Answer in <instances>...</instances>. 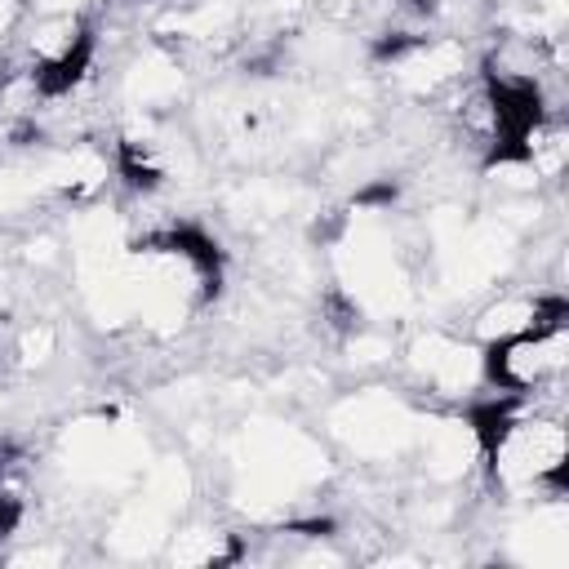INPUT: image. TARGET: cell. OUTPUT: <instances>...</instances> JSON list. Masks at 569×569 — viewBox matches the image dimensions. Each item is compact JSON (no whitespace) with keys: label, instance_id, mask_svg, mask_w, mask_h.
<instances>
[{"label":"cell","instance_id":"6da1fadb","mask_svg":"<svg viewBox=\"0 0 569 569\" xmlns=\"http://www.w3.org/2000/svg\"><path fill=\"white\" fill-rule=\"evenodd\" d=\"M480 98L489 111V138L498 142H533L547 120V93L533 76H502L493 62H485Z\"/></svg>","mask_w":569,"mask_h":569},{"label":"cell","instance_id":"7a4b0ae2","mask_svg":"<svg viewBox=\"0 0 569 569\" xmlns=\"http://www.w3.org/2000/svg\"><path fill=\"white\" fill-rule=\"evenodd\" d=\"M129 249L133 253H169V258H182L196 271L200 302H213L222 293V284H227V249L200 222H169V227L142 231V236L129 240Z\"/></svg>","mask_w":569,"mask_h":569},{"label":"cell","instance_id":"3957f363","mask_svg":"<svg viewBox=\"0 0 569 569\" xmlns=\"http://www.w3.org/2000/svg\"><path fill=\"white\" fill-rule=\"evenodd\" d=\"M93 62H98V27H93V22H76V27L67 31V40H62L53 53L36 58V67H31V89H36V98L53 102V98L76 93V89L89 80Z\"/></svg>","mask_w":569,"mask_h":569},{"label":"cell","instance_id":"277c9868","mask_svg":"<svg viewBox=\"0 0 569 569\" xmlns=\"http://www.w3.org/2000/svg\"><path fill=\"white\" fill-rule=\"evenodd\" d=\"M525 400L529 396H520V391H489V396L467 405V431L476 440V453H480V467L489 480H498L502 453L525 422Z\"/></svg>","mask_w":569,"mask_h":569},{"label":"cell","instance_id":"5b68a950","mask_svg":"<svg viewBox=\"0 0 569 569\" xmlns=\"http://www.w3.org/2000/svg\"><path fill=\"white\" fill-rule=\"evenodd\" d=\"M116 173H120V182H124L129 191H138V196H151V191L164 187V164H160L138 138H120V142H116Z\"/></svg>","mask_w":569,"mask_h":569},{"label":"cell","instance_id":"8992f818","mask_svg":"<svg viewBox=\"0 0 569 569\" xmlns=\"http://www.w3.org/2000/svg\"><path fill=\"white\" fill-rule=\"evenodd\" d=\"M427 44H431V36H422V31L387 27V31H378V36L369 40V62H373V67H400V62H409L413 53H422Z\"/></svg>","mask_w":569,"mask_h":569},{"label":"cell","instance_id":"52a82bcc","mask_svg":"<svg viewBox=\"0 0 569 569\" xmlns=\"http://www.w3.org/2000/svg\"><path fill=\"white\" fill-rule=\"evenodd\" d=\"M360 316H365V311H360V302H356L342 284H329V289L320 293V320H325L338 338L356 333V329H360Z\"/></svg>","mask_w":569,"mask_h":569},{"label":"cell","instance_id":"ba28073f","mask_svg":"<svg viewBox=\"0 0 569 569\" xmlns=\"http://www.w3.org/2000/svg\"><path fill=\"white\" fill-rule=\"evenodd\" d=\"M529 325L538 329H551V333H565L569 329V298L560 289H547V293H533L529 311H525Z\"/></svg>","mask_w":569,"mask_h":569},{"label":"cell","instance_id":"9c48e42d","mask_svg":"<svg viewBox=\"0 0 569 569\" xmlns=\"http://www.w3.org/2000/svg\"><path fill=\"white\" fill-rule=\"evenodd\" d=\"M400 204V182L396 178H373L351 191V209H391Z\"/></svg>","mask_w":569,"mask_h":569},{"label":"cell","instance_id":"30bf717a","mask_svg":"<svg viewBox=\"0 0 569 569\" xmlns=\"http://www.w3.org/2000/svg\"><path fill=\"white\" fill-rule=\"evenodd\" d=\"M347 222H351V213H347V209H329V213H320V218L311 222L307 240H311V244H320V249H329V244H338V240L347 236Z\"/></svg>","mask_w":569,"mask_h":569},{"label":"cell","instance_id":"8fae6325","mask_svg":"<svg viewBox=\"0 0 569 569\" xmlns=\"http://www.w3.org/2000/svg\"><path fill=\"white\" fill-rule=\"evenodd\" d=\"M22 520H27V502L13 489H0V547L22 529Z\"/></svg>","mask_w":569,"mask_h":569},{"label":"cell","instance_id":"7c38bea8","mask_svg":"<svg viewBox=\"0 0 569 569\" xmlns=\"http://www.w3.org/2000/svg\"><path fill=\"white\" fill-rule=\"evenodd\" d=\"M280 529H284V533H298V538H316V542H320V538H333V533H338V520H333V516H298V520H284Z\"/></svg>","mask_w":569,"mask_h":569},{"label":"cell","instance_id":"4fadbf2b","mask_svg":"<svg viewBox=\"0 0 569 569\" xmlns=\"http://www.w3.org/2000/svg\"><path fill=\"white\" fill-rule=\"evenodd\" d=\"M244 556H249L244 533H222V551H213V556H209V565H213V569H222V565H240Z\"/></svg>","mask_w":569,"mask_h":569},{"label":"cell","instance_id":"5bb4252c","mask_svg":"<svg viewBox=\"0 0 569 569\" xmlns=\"http://www.w3.org/2000/svg\"><path fill=\"white\" fill-rule=\"evenodd\" d=\"M36 142H44V129L36 120H18L9 129V147H36Z\"/></svg>","mask_w":569,"mask_h":569},{"label":"cell","instance_id":"9a60e30c","mask_svg":"<svg viewBox=\"0 0 569 569\" xmlns=\"http://www.w3.org/2000/svg\"><path fill=\"white\" fill-rule=\"evenodd\" d=\"M405 9H409L413 18H436V13H440V0H405Z\"/></svg>","mask_w":569,"mask_h":569},{"label":"cell","instance_id":"2e32d148","mask_svg":"<svg viewBox=\"0 0 569 569\" xmlns=\"http://www.w3.org/2000/svg\"><path fill=\"white\" fill-rule=\"evenodd\" d=\"M4 458H9V449H4V445H0V471H4Z\"/></svg>","mask_w":569,"mask_h":569}]
</instances>
